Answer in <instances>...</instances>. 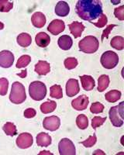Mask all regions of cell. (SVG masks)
<instances>
[{
	"mask_svg": "<svg viewBox=\"0 0 124 155\" xmlns=\"http://www.w3.org/2000/svg\"><path fill=\"white\" fill-rule=\"evenodd\" d=\"M18 147L21 149H27L30 147L34 143V139L32 135L29 133H23L19 135L16 140Z\"/></svg>",
	"mask_w": 124,
	"mask_h": 155,
	"instance_id": "obj_8",
	"label": "cell"
},
{
	"mask_svg": "<svg viewBox=\"0 0 124 155\" xmlns=\"http://www.w3.org/2000/svg\"><path fill=\"white\" fill-rule=\"evenodd\" d=\"M36 44L40 48H47L51 43V37L44 32H40L35 37Z\"/></svg>",
	"mask_w": 124,
	"mask_h": 155,
	"instance_id": "obj_15",
	"label": "cell"
},
{
	"mask_svg": "<svg viewBox=\"0 0 124 155\" xmlns=\"http://www.w3.org/2000/svg\"><path fill=\"white\" fill-rule=\"evenodd\" d=\"M60 125V120L59 117L56 116H51L45 117L43 121V127L47 130L55 131L58 130Z\"/></svg>",
	"mask_w": 124,
	"mask_h": 155,
	"instance_id": "obj_9",
	"label": "cell"
},
{
	"mask_svg": "<svg viewBox=\"0 0 124 155\" xmlns=\"http://www.w3.org/2000/svg\"><path fill=\"white\" fill-rule=\"evenodd\" d=\"M80 79L82 82V88L85 91H91L94 88L96 85V81L94 78L90 75H82L80 76Z\"/></svg>",
	"mask_w": 124,
	"mask_h": 155,
	"instance_id": "obj_20",
	"label": "cell"
},
{
	"mask_svg": "<svg viewBox=\"0 0 124 155\" xmlns=\"http://www.w3.org/2000/svg\"><path fill=\"white\" fill-rule=\"evenodd\" d=\"M80 92V87L78 81L77 79L71 78L66 84V94L67 96L73 97Z\"/></svg>",
	"mask_w": 124,
	"mask_h": 155,
	"instance_id": "obj_13",
	"label": "cell"
},
{
	"mask_svg": "<svg viewBox=\"0 0 124 155\" xmlns=\"http://www.w3.org/2000/svg\"><path fill=\"white\" fill-rule=\"evenodd\" d=\"M2 130H3V131L6 135L10 136V137H13V136L17 134L16 127L12 123H10V122H8V123L4 124V126L2 127Z\"/></svg>",
	"mask_w": 124,
	"mask_h": 155,
	"instance_id": "obj_28",
	"label": "cell"
},
{
	"mask_svg": "<svg viewBox=\"0 0 124 155\" xmlns=\"http://www.w3.org/2000/svg\"><path fill=\"white\" fill-rule=\"evenodd\" d=\"M50 96L54 99H60L63 97V91L60 85H54L50 88Z\"/></svg>",
	"mask_w": 124,
	"mask_h": 155,
	"instance_id": "obj_27",
	"label": "cell"
},
{
	"mask_svg": "<svg viewBox=\"0 0 124 155\" xmlns=\"http://www.w3.org/2000/svg\"><path fill=\"white\" fill-rule=\"evenodd\" d=\"M32 24L37 28H42L46 24V16L41 12H36L31 17Z\"/></svg>",
	"mask_w": 124,
	"mask_h": 155,
	"instance_id": "obj_14",
	"label": "cell"
},
{
	"mask_svg": "<svg viewBox=\"0 0 124 155\" xmlns=\"http://www.w3.org/2000/svg\"><path fill=\"white\" fill-rule=\"evenodd\" d=\"M65 29L64 22L61 19H54L50 23L47 30L53 35H58Z\"/></svg>",
	"mask_w": 124,
	"mask_h": 155,
	"instance_id": "obj_11",
	"label": "cell"
},
{
	"mask_svg": "<svg viewBox=\"0 0 124 155\" xmlns=\"http://www.w3.org/2000/svg\"><path fill=\"white\" fill-rule=\"evenodd\" d=\"M96 141H97V138H96V134H93V136H89L88 139L81 142V143L84 145L85 147H92L96 144Z\"/></svg>",
	"mask_w": 124,
	"mask_h": 155,
	"instance_id": "obj_36",
	"label": "cell"
},
{
	"mask_svg": "<svg viewBox=\"0 0 124 155\" xmlns=\"http://www.w3.org/2000/svg\"><path fill=\"white\" fill-rule=\"evenodd\" d=\"M70 12V7L68 4L64 1H60L55 6V13L58 16L64 17Z\"/></svg>",
	"mask_w": 124,
	"mask_h": 155,
	"instance_id": "obj_18",
	"label": "cell"
},
{
	"mask_svg": "<svg viewBox=\"0 0 124 155\" xmlns=\"http://www.w3.org/2000/svg\"><path fill=\"white\" fill-rule=\"evenodd\" d=\"M104 111V106L100 102H94L92 103L90 107V112L93 114L101 113Z\"/></svg>",
	"mask_w": 124,
	"mask_h": 155,
	"instance_id": "obj_34",
	"label": "cell"
},
{
	"mask_svg": "<svg viewBox=\"0 0 124 155\" xmlns=\"http://www.w3.org/2000/svg\"><path fill=\"white\" fill-rule=\"evenodd\" d=\"M64 67L68 70H71L77 67L78 60L75 58H67L64 60Z\"/></svg>",
	"mask_w": 124,
	"mask_h": 155,
	"instance_id": "obj_32",
	"label": "cell"
},
{
	"mask_svg": "<svg viewBox=\"0 0 124 155\" xmlns=\"http://www.w3.org/2000/svg\"><path fill=\"white\" fill-rule=\"evenodd\" d=\"M58 150L60 155H75L76 150L72 141L68 138H63L58 143Z\"/></svg>",
	"mask_w": 124,
	"mask_h": 155,
	"instance_id": "obj_7",
	"label": "cell"
},
{
	"mask_svg": "<svg viewBox=\"0 0 124 155\" xmlns=\"http://www.w3.org/2000/svg\"><path fill=\"white\" fill-rule=\"evenodd\" d=\"M99 42L98 39L93 36H87L78 43L79 50L84 53L93 54L98 51Z\"/></svg>",
	"mask_w": 124,
	"mask_h": 155,
	"instance_id": "obj_3",
	"label": "cell"
},
{
	"mask_svg": "<svg viewBox=\"0 0 124 155\" xmlns=\"http://www.w3.org/2000/svg\"><path fill=\"white\" fill-rule=\"evenodd\" d=\"M9 88V81L5 78H0V95H6Z\"/></svg>",
	"mask_w": 124,
	"mask_h": 155,
	"instance_id": "obj_33",
	"label": "cell"
},
{
	"mask_svg": "<svg viewBox=\"0 0 124 155\" xmlns=\"http://www.w3.org/2000/svg\"><path fill=\"white\" fill-rule=\"evenodd\" d=\"M34 70L39 75H46L51 71V65L47 61H39L36 64Z\"/></svg>",
	"mask_w": 124,
	"mask_h": 155,
	"instance_id": "obj_17",
	"label": "cell"
},
{
	"mask_svg": "<svg viewBox=\"0 0 124 155\" xmlns=\"http://www.w3.org/2000/svg\"><path fill=\"white\" fill-rule=\"evenodd\" d=\"M106 120V117H100V116H95L92 120V127L93 129H97L98 127H101L105 121Z\"/></svg>",
	"mask_w": 124,
	"mask_h": 155,
	"instance_id": "obj_35",
	"label": "cell"
},
{
	"mask_svg": "<svg viewBox=\"0 0 124 155\" xmlns=\"http://www.w3.org/2000/svg\"><path fill=\"white\" fill-rule=\"evenodd\" d=\"M100 61L103 67L106 69H113L119 63V57L113 51H106L102 55Z\"/></svg>",
	"mask_w": 124,
	"mask_h": 155,
	"instance_id": "obj_6",
	"label": "cell"
},
{
	"mask_svg": "<svg viewBox=\"0 0 124 155\" xmlns=\"http://www.w3.org/2000/svg\"><path fill=\"white\" fill-rule=\"evenodd\" d=\"M27 69H25V71H22L21 73H20V74H17L18 76L21 77L22 78H26V76H27Z\"/></svg>",
	"mask_w": 124,
	"mask_h": 155,
	"instance_id": "obj_41",
	"label": "cell"
},
{
	"mask_svg": "<svg viewBox=\"0 0 124 155\" xmlns=\"http://www.w3.org/2000/svg\"><path fill=\"white\" fill-rule=\"evenodd\" d=\"M115 27H116V25H115V24L109 25L108 27H107L106 28L103 30V35H102V41H103V40H104L105 37H106V38H108L109 35L110 34V32H111V30H113V29Z\"/></svg>",
	"mask_w": 124,
	"mask_h": 155,
	"instance_id": "obj_40",
	"label": "cell"
},
{
	"mask_svg": "<svg viewBox=\"0 0 124 155\" xmlns=\"http://www.w3.org/2000/svg\"><path fill=\"white\" fill-rule=\"evenodd\" d=\"M3 28H4V24L2 23V22H0V30H3Z\"/></svg>",
	"mask_w": 124,
	"mask_h": 155,
	"instance_id": "obj_44",
	"label": "cell"
},
{
	"mask_svg": "<svg viewBox=\"0 0 124 155\" xmlns=\"http://www.w3.org/2000/svg\"><path fill=\"white\" fill-rule=\"evenodd\" d=\"M44 153H47V154L53 155V153H51L50 151H41V153H40V154H44Z\"/></svg>",
	"mask_w": 124,
	"mask_h": 155,
	"instance_id": "obj_43",
	"label": "cell"
},
{
	"mask_svg": "<svg viewBox=\"0 0 124 155\" xmlns=\"http://www.w3.org/2000/svg\"><path fill=\"white\" fill-rule=\"evenodd\" d=\"M121 95V92L119 90H111L105 95V98L107 102L113 103L120 99Z\"/></svg>",
	"mask_w": 124,
	"mask_h": 155,
	"instance_id": "obj_25",
	"label": "cell"
},
{
	"mask_svg": "<svg viewBox=\"0 0 124 155\" xmlns=\"http://www.w3.org/2000/svg\"><path fill=\"white\" fill-rule=\"evenodd\" d=\"M18 44L22 48H27L32 43V37L27 33H22V34H19L17 37Z\"/></svg>",
	"mask_w": 124,
	"mask_h": 155,
	"instance_id": "obj_22",
	"label": "cell"
},
{
	"mask_svg": "<svg viewBox=\"0 0 124 155\" xmlns=\"http://www.w3.org/2000/svg\"><path fill=\"white\" fill-rule=\"evenodd\" d=\"M75 11L81 19L92 23L103 14V5L99 0H79L75 5Z\"/></svg>",
	"mask_w": 124,
	"mask_h": 155,
	"instance_id": "obj_1",
	"label": "cell"
},
{
	"mask_svg": "<svg viewBox=\"0 0 124 155\" xmlns=\"http://www.w3.org/2000/svg\"><path fill=\"white\" fill-rule=\"evenodd\" d=\"M30 61H31V58H30V55H23L18 59L16 67L17 68H26L27 66L29 65Z\"/></svg>",
	"mask_w": 124,
	"mask_h": 155,
	"instance_id": "obj_30",
	"label": "cell"
},
{
	"mask_svg": "<svg viewBox=\"0 0 124 155\" xmlns=\"http://www.w3.org/2000/svg\"><path fill=\"white\" fill-rule=\"evenodd\" d=\"M57 107V103L54 101H47L42 103L41 106V111L44 114L53 113Z\"/></svg>",
	"mask_w": 124,
	"mask_h": 155,
	"instance_id": "obj_24",
	"label": "cell"
},
{
	"mask_svg": "<svg viewBox=\"0 0 124 155\" xmlns=\"http://www.w3.org/2000/svg\"><path fill=\"white\" fill-rule=\"evenodd\" d=\"M76 124L78 127L81 130H85L89 127V120L87 116L84 114L78 115L76 119Z\"/></svg>",
	"mask_w": 124,
	"mask_h": 155,
	"instance_id": "obj_29",
	"label": "cell"
},
{
	"mask_svg": "<svg viewBox=\"0 0 124 155\" xmlns=\"http://www.w3.org/2000/svg\"><path fill=\"white\" fill-rule=\"evenodd\" d=\"M109 77L106 74H103L98 79V91L99 92H104L109 85Z\"/></svg>",
	"mask_w": 124,
	"mask_h": 155,
	"instance_id": "obj_23",
	"label": "cell"
},
{
	"mask_svg": "<svg viewBox=\"0 0 124 155\" xmlns=\"http://www.w3.org/2000/svg\"><path fill=\"white\" fill-rule=\"evenodd\" d=\"M110 45L117 51H122L124 48V38L121 36H116L112 39Z\"/></svg>",
	"mask_w": 124,
	"mask_h": 155,
	"instance_id": "obj_26",
	"label": "cell"
},
{
	"mask_svg": "<svg viewBox=\"0 0 124 155\" xmlns=\"http://www.w3.org/2000/svg\"><path fill=\"white\" fill-rule=\"evenodd\" d=\"M23 114H24V117H26L27 119H31L34 118V116L37 115V112L33 108H28L25 110Z\"/></svg>",
	"mask_w": 124,
	"mask_h": 155,
	"instance_id": "obj_39",
	"label": "cell"
},
{
	"mask_svg": "<svg viewBox=\"0 0 124 155\" xmlns=\"http://www.w3.org/2000/svg\"><path fill=\"white\" fill-rule=\"evenodd\" d=\"M109 116L114 127H122L123 125V102H120L118 106L110 108Z\"/></svg>",
	"mask_w": 124,
	"mask_h": 155,
	"instance_id": "obj_5",
	"label": "cell"
},
{
	"mask_svg": "<svg viewBox=\"0 0 124 155\" xmlns=\"http://www.w3.org/2000/svg\"><path fill=\"white\" fill-rule=\"evenodd\" d=\"M13 7V2L8 0H0V12H8Z\"/></svg>",
	"mask_w": 124,
	"mask_h": 155,
	"instance_id": "obj_31",
	"label": "cell"
},
{
	"mask_svg": "<svg viewBox=\"0 0 124 155\" xmlns=\"http://www.w3.org/2000/svg\"><path fill=\"white\" fill-rule=\"evenodd\" d=\"M14 55L9 51L4 50L0 52V67L9 68L13 64Z\"/></svg>",
	"mask_w": 124,
	"mask_h": 155,
	"instance_id": "obj_10",
	"label": "cell"
},
{
	"mask_svg": "<svg viewBox=\"0 0 124 155\" xmlns=\"http://www.w3.org/2000/svg\"><path fill=\"white\" fill-rule=\"evenodd\" d=\"M29 93L30 97L35 101H41L47 95V87L45 84L40 81L30 83L29 86Z\"/></svg>",
	"mask_w": 124,
	"mask_h": 155,
	"instance_id": "obj_4",
	"label": "cell"
},
{
	"mask_svg": "<svg viewBox=\"0 0 124 155\" xmlns=\"http://www.w3.org/2000/svg\"><path fill=\"white\" fill-rule=\"evenodd\" d=\"M89 97L85 95H82L78 96V98L74 99L71 102V106L74 109H76L78 111H82L85 110L89 105Z\"/></svg>",
	"mask_w": 124,
	"mask_h": 155,
	"instance_id": "obj_12",
	"label": "cell"
},
{
	"mask_svg": "<svg viewBox=\"0 0 124 155\" xmlns=\"http://www.w3.org/2000/svg\"><path fill=\"white\" fill-rule=\"evenodd\" d=\"M27 99L26 89L19 81H15L12 83V89L9 94V100L14 104H21Z\"/></svg>",
	"mask_w": 124,
	"mask_h": 155,
	"instance_id": "obj_2",
	"label": "cell"
},
{
	"mask_svg": "<svg viewBox=\"0 0 124 155\" xmlns=\"http://www.w3.org/2000/svg\"><path fill=\"white\" fill-rule=\"evenodd\" d=\"M107 22H108V19H107V16L105 14H102L99 17V21L96 22V23H92L93 24L97 27L98 28H102V27H104L107 24Z\"/></svg>",
	"mask_w": 124,
	"mask_h": 155,
	"instance_id": "obj_37",
	"label": "cell"
},
{
	"mask_svg": "<svg viewBox=\"0 0 124 155\" xmlns=\"http://www.w3.org/2000/svg\"><path fill=\"white\" fill-rule=\"evenodd\" d=\"M57 44L60 49L64 50V51H68L72 47L73 41L70 36L62 35L61 37H59Z\"/></svg>",
	"mask_w": 124,
	"mask_h": 155,
	"instance_id": "obj_21",
	"label": "cell"
},
{
	"mask_svg": "<svg viewBox=\"0 0 124 155\" xmlns=\"http://www.w3.org/2000/svg\"><path fill=\"white\" fill-rule=\"evenodd\" d=\"M68 27H69L71 34L74 36V38H78L81 37L82 32L85 30V26L83 25V23L77 21L73 22L72 23L68 25Z\"/></svg>",
	"mask_w": 124,
	"mask_h": 155,
	"instance_id": "obj_16",
	"label": "cell"
},
{
	"mask_svg": "<svg viewBox=\"0 0 124 155\" xmlns=\"http://www.w3.org/2000/svg\"><path fill=\"white\" fill-rule=\"evenodd\" d=\"M51 137L48 134L41 132L37 136V144L39 147H48L51 144Z\"/></svg>",
	"mask_w": 124,
	"mask_h": 155,
	"instance_id": "obj_19",
	"label": "cell"
},
{
	"mask_svg": "<svg viewBox=\"0 0 124 155\" xmlns=\"http://www.w3.org/2000/svg\"><path fill=\"white\" fill-rule=\"evenodd\" d=\"M99 153H100V154H105V153H103V150H96V151L93 153V154H99Z\"/></svg>",
	"mask_w": 124,
	"mask_h": 155,
	"instance_id": "obj_42",
	"label": "cell"
},
{
	"mask_svg": "<svg viewBox=\"0 0 124 155\" xmlns=\"http://www.w3.org/2000/svg\"><path fill=\"white\" fill-rule=\"evenodd\" d=\"M114 15L119 20H123L124 19V6L121 5L119 7L116 8L114 9Z\"/></svg>",
	"mask_w": 124,
	"mask_h": 155,
	"instance_id": "obj_38",
	"label": "cell"
}]
</instances>
